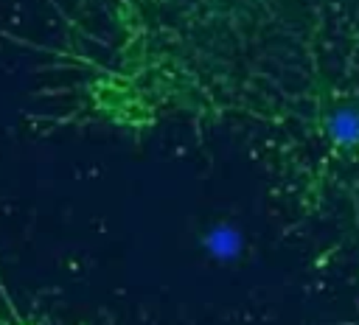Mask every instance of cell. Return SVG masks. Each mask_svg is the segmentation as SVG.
<instances>
[{
	"mask_svg": "<svg viewBox=\"0 0 359 325\" xmlns=\"http://www.w3.org/2000/svg\"><path fill=\"white\" fill-rule=\"evenodd\" d=\"M76 106L236 143L275 210L359 280V0H109Z\"/></svg>",
	"mask_w": 359,
	"mask_h": 325,
	"instance_id": "6da1fadb",
	"label": "cell"
},
{
	"mask_svg": "<svg viewBox=\"0 0 359 325\" xmlns=\"http://www.w3.org/2000/svg\"><path fill=\"white\" fill-rule=\"evenodd\" d=\"M0 325H98V322H65V319H45V317L22 314V311H17V305L11 303V311H6V314L0 317Z\"/></svg>",
	"mask_w": 359,
	"mask_h": 325,
	"instance_id": "7a4b0ae2",
	"label": "cell"
}]
</instances>
